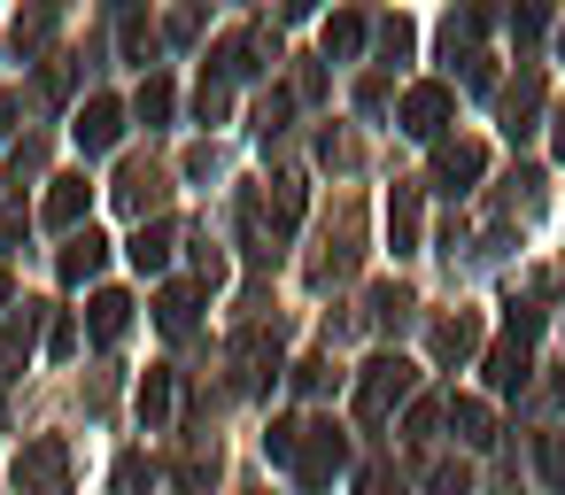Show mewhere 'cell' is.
Returning <instances> with one entry per match:
<instances>
[{
    "instance_id": "cell-1",
    "label": "cell",
    "mask_w": 565,
    "mask_h": 495,
    "mask_svg": "<svg viewBox=\"0 0 565 495\" xmlns=\"http://www.w3.org/2000/svg\"><path fill=\"white\" fill-rule=\"evenodd\" d=\"M411 379H418V372H411L403 356H372V364H364V387H356V418H364V426H380V418H387V402H403V395H411Z\"/></svg>"
},
{
    "instance_id": "cell-2",
    "label": "cell",
    "mask_w": 565,
    "mask_h": 495,
    "mask_svg": "<svg viewBox=\"0 0 565 495\" xmlns=\"http://www.w3.org/2000/svg\"><path fill=\"white\" fill-rule=\"evenodd\" d=\"M449 109H457L449 86H411V94H403V132H411V140H434V132L449 125Z\"/></svg>"
},
{
    "instance_id": "cell-3",
    "label": "cell",
    "mask_w": 565,
    "mask_h": 495,
    "mask_svg": "<svg viewBox=\"0 0 565 495\" xmlns=\"http://www.w3.org/2000/svg\"><path fill=\"white\" fill-rule=\"evenodd\" d=\"M71 132H78V148H86V155H109V148H117V132H125V109H117L109 94H94V101L78 109V125H71Z\"/></svg>"
},
{
    "instance_id": "cell-4",
    "label": "cell",
    "mask_w": 565,
    "mask_h": 495,
    "mask_svg": "<svg viewBox=\"0 0 565 495\" xmlns=\"http://www.w3.org/2000/svg\"><path fill=\"white\" fill-rule=\"evenodd\" d=\"M17 487L24 495H63V441H32L17 456Z\"/></svg>"
},
{
    "instance_id": "cell-5",
    "label": "cell",
    "mask_w": 565,
    "mask_h": 495,
    "mask_svg": "<svg viewBox=\"0 0 565 495\" xmlns=\"http://www.w3.org/2000/svg\"><path fill=\"white\" fill-rule=\"evenodd\" d=\"M480 171H488V148H472V140H457V148L434 155V186H441V194H465Z\"/></svg>"
},
{
    "instance_id": "cell-6",
    "label": "cell",
    "mask_w": 565,
    "mask_h": 495,
    "mask_svg": "<svg viewBox=\"0 0 565 495\" xmlns=\"http://www.w3.org/2000/svg\"><path fill=\"white\" fill-rule=\"evenodd\" d=\"M341 456H349V441L333 433V426H310V441H302V480H326V472H341Z\"/></svg>"
},
{
    "instance_id": "cell-7",
    "label": "cell",
    "mask_w": 565,
    "mask_h": 495,
    "mask_svg": "<svg viewBox=\"0 0 565 495\" xmlns=\"http://www.w3.org/2000/svg\"><path fill=\"white\" fill-rule=\"evenodd\" d=\"M102 263H109V240H102V233H71V248H63V279L78 287V279H94Z\"/></svg>"
},
{
    "instance_id": "cell-8",
    "label": "cell",
    "mask_w": 565,
    "mask_h": 495,
    "mask_svg": "<svg viewBox=\"0 0 565 495\" xmlns=\"http://www.w3.org/2000/svg\"><path fill=\"white\" fill-rule=\"evenodd\" d=\"M472 348H480V318H472V310H457V318H441V325H434V356H449V364H457V356H472Z\"/></svg>"
},
{
    "instance_id": "cell-9",
    "label": "cell",
    "mask_w": 565,
    "mask_h": 495,
    "mask_svg": "<svg viewBox=\"0 0 565 495\" xmlns=\"http://www.w3.org/2000/svg\"><path fill=\"white\" fill-rule=\"evenodd\" d=\"M117 202H125L132 217H140V209H156V202H163V179H156L148 163H125V179H117Z\"/></svg>"
},
{
    "instance_id": "cell-10",
    "label": "cell",
    "mask_w": 565,
    "mask_h": 495,
    "mask_svg": "<svg viewBox=\"0 0 565 495\" xmlns=\"http://www.w3.org/2000/svg\"><path fill=\"white\" fill-rule=\"evenodd\" d=\"M86 325H94V341H117L125 325H132V294H94V310H86Z\"/></svg>"
},
{
    "instance_id": "cell-11",
    "label": "cell",
    "mask_w": 565,
    "mask_h": 495,
    "mask_svg": "<svg viewBox=\"0 0 565 495\" xmlns=\"http://www.w3.org/2000/svg\"><path fill=\"white\" fill-rule=\"evenodd\" d=\"M86 202H94V194H86V179H55V194H47V225H78V217H86Z\"/></svg>"
},
{
    "instance_id": "cell-12",
    "label": "cell",
    "mask_w": 565,
    "mask_h": 495,
    "mask_svg": "<svg viewBox=\"0 0 565 495\" xmlns=\"http://www.w3.org/2000/svg\"><path fill=\"white\" fill-rule=\"evenodd\" d=\"M132 263H140V271H163V263H171V225H140V233H132Z\"/></svg>"
},
{
    "instance_id": "cell-13",
    "label": "cell",
    "mask_w": 565,
    "mask_h": 495,
    "mask_svg": "<svg viewBox=\"0 0 565 495\" xmlns=\"http://www.w3.org/2000/svg\"><path fill=\"white\" fill-rule=\"evenodd\" d=\"M194 310H202V294H194V287H163V302H156L163 333H186V325H194Z\"/></svg>"
},
{
    "instance_id": "cell-14",
    "label": "cell",
    "mask_w": 565,
    "mask_h": 495,
    "mask_svg": "<svg viewBox=\"0 0 565 495\" xmlns=\"http://www.w3.org/2000/svg\"><path fill=\"white\" fill-rule=\"evenodd\" d=\"M488 387H503V395L526 387V348H519V341H503V348L488 356Z\"/></svg>"
},
{
    "instance_id": "cell-15",
    "label": "cell",
    "mask_w": 565,
    "mask_h": 495,
    "mask_svg": "<svg viewBox=\"0 0 565 495\" xmlns=\"http://www.w3.org/2000/svg\"><path fill=\"white\" fill-rule=\"evenodd\" d=\"M387 233H395V256H403V248L418 240V194H411V186H403V194L387 202Z\"/></svg>"
},
{
    "instance_id": "cell-16",
    "label": "cell",
    "mask_w": 565,
    "mask_h": 495,
    "mask_svg": "<svg viewBox=\"0 0 565 495\" xmlns=\"http://www.w3.org/2000/svg\"><path fill=\"white\" fill-rule=\"evenodd\" d=\"M449 426H457L472 449H488V441H495V418H488V402H457V410H449Z\"/></svg>"
},
{
    "instance_id": "cell-17",
    "label": "cell",
    "mask_w": 565,
    "mask_h": 495,
    "mask_svg": "<svg viewBox=\"0 0 565 495\" xmlns=\"http://www.w3.org/2000/svg\"><path fill=\"white\" fill-rule=\"evenodd\" d=\"M326 47H333V55H356V47H364V17H333V24H326Z\"/></svg>"
},
{
    "instance_id": "cell-18",
    "label": "cell",
    "mask_w": 565,
    "mask_h": 495,
    "mask_svg": "<svg viewBox=\"0 0 565 495\" xmlns=\"http://www.w3.org/2000/svg\"><path fill=\"white\" fill-rule=\"evenodd\" d=\"M372 318H380V325H403V318H411V287H380V294H372Z\"/></svg>"
},
{
    "instance_id": "cell-19",
    "label": "cell",
    "mask_w": 565,
    "mask_h": 495,
    "mask_svg": "<svg viewBox=\"0 0 565 495\" xmlns=\"http://www.w3.org/2000/svg\"><path fill=\"white\" fill-rule=\"evenodd\" d=\"M264 449H271L279 464H295V456H302V426H295V418H279V426L264 433Z\"/></svg>"
},
{
    "instance_id": "cell-20",
    "label": "cell",
    "mask_w": 565,
    "mask_h": 495,
    "mask_svg": "<svg viewBox=\"0 0 565 495\" xmlns=\"http://www.w3.org/2000/svg\"><path fill=\"white\" fill-rule=\"evenodd\" d=\"M140 117H148V125L171 117V78H148V86H140Z\"/></svg>"
},
{
    "instance_id": "cell-21",
    "label": "cell",
    "mask_w": 565,
    "mask_h": 495,
    "mask_svg": "<svg viewBox=\"0 0 565 495\" xmlns=\"http://www.w3.org/2000/svg\"><path fill=\"white\" fill-rule=\"evenodd\" d=\"M140 410H148V426H156V418H163V410H171V379H163V372H156V379H148V387H140Z\"/></svg>"
},
{
    "instance_id": "cell-22",
    "label": "cell",
    "mask_w": 565,
    "mask_h": 495,
    "mask_svg": "<svg viewBox=\"0 0 565 495\" xmlns=\"http://www.w3.org/2000/svg\"><path fill=\"white\" fill-rule=\"evenodd\" d=\"M434 495H465V464H434Z\"/></svg>"
},
{
    "instance_id": "cell-23",
    "label": "cell",
    "mask_w": 565,
    "mask_h": 495,
    "mask_svg": "<svg viewBox=\"0 0 565 495\" xmlns=\"http://www.w3.org/2000/svg\"><path fill=\"white\" fill-rule=\"evenodd\" d=\"M47 348H55V356H71V348H78V325H71V318H55V333H47Z\"/></svg>"
},
{
    "instance_id": "cell-24",
    "label": "cell",
    "mask_w": 565,
    "mask_h": 495,
    "mask_svg": "<svg viewBox=\"0 0 565 495\" xmlns=\"http://www.w3.org/2000/svg\"><path fill=\"white\" fill-rule=\"evenodd\" d=\"M434 418H441V402H418V410H411V441H426V433H434Z\"/></svg>"
},
{
    "instance_id": "cell-25",
    "label": "cell",
    "mask_w": 565,
    "mask_h": 495,
    "mask_svg": "<svg viewBox=\"0 0 565 495\" xmlns=\"http://www.w3.org/2000/svg\"><path fill=\"white\" fill-rule=\"evenodd\" d=\"M542 464H550V480H565V441H542Z\"/></svg>"
},
{
    "instance_id": "cell-26",
    "label": "cell",
    "mask_w": 565,
    "mask_h": 495,
    "mask_svg": "<svg viewBox=\"0 0 565 495\" xmlns=\"http://www.w3.org/2000/svg\"><path fill=\"white\" fill-rule=\"evenodd\" d=\"M9 125H17V94H0V140H9Z\"/></svg>"
},
{
    "instance_id": "cell-27",
    "label": "cell",
    "mask_w": 565,
    "mask_h": 495,
    "mask_svg": "<svg viewBox=\"0 0 565 495\" xmlns=\"http://www.w3.org/2000/svg\"><path fill=\"white\" fill-rule=\"evenodd\" d=\"M557 163H565V109H557Z\"/></svg>"
}]
</instances>
